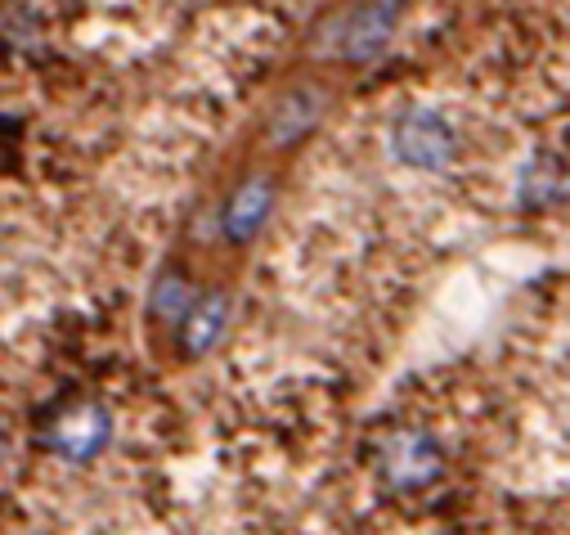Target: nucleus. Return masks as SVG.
Instances as JSON below:
<instances>
[{"instance_id": "f257e3e1", "label": "nucleus", "mask_w": 570, "mask_h": 535, "mask_svg": "<svg viewBox=\"0 0 570 535\" xmlns=\"http://www.w3.org/2000/svg\"><path fill=\"white\" fill-rule=\"evenodd\" d=\"M454 149H459L454 126L441 108H426V104L404 108L391 126V154L409 172H445L454 163Z\"/></svg>"}, {"instance_id": "f03ea898", "label": "nucleus", "mask_w": 570, "mask_h": 535, "mask_svg": "<svg viewBox=\"0 0 570 535\" xmlns=\"http://www.w3.org/2000/svg\"><path fill=\"white\" fill-rule=\"evenodd\" d=\"M377 473L391 490L400 495H413V490H426L441 473H445V450L432 432L422 428H400L382 441L377 450Z\"/></svg>"}, {"instance_id": "0eeeda50", "label": "nucleus", "mask_w": 570, "mask_h": 535, "mask_svg": "<svg viewBox=\"0 0 570 535\" xmlns=\"http://www.w3.org/2000/svg\"><path fill=\"white\" fill-rule=\"evenodd\" d=\"M521 198H525L530 207H548V203H557V198H561V163H552V158H534V163L525 167V176H521Z\"/></svg>"}, {"instance_id": "39448f33", "label": "nucleus", "mask_w": 570, "mask_h": 535, "mask_svg": "<svg viewBox=\"0 0 570 535\" xmlns=\"http://www.w3.org/2000/svg\"><path fill=\"white\" fill-rule=\"evenodd\" d=\"M269 185L265 181H247L238 194H234V203H229V212H225V234L229 239H252L261 225H265V212H269Z\"/></svg>"}, {"instance_id": "20e7f679", "label": "nucleus", "mask_w": 570, "mask_h": 535, "mask_svg": "<svg viewBox=\"0 0 570 535\" xmlns=\"http://www.w3.org/2000/svg\"><path fill=\"white\" fill-rule=\"evenodd\" d=\"M225 320H229V298L225 293H207V298H194L180 329H185V351L203 356L207 347H216V338L225 333Z\"/></svg>"}, {"instance_id": "1a4fd4ad", "label": "nucleus", "mask_w": 570, "mask_h": 535, "mask_svg": "<svg viewBox=\"0 0 570 535\" xmlns=\"http://www.w3.org/2000/svg\"><path fill=\"white\" fill-rule=\"evenodd\" d=\"M6 455H10V441H6V437H0V464H6Z\"/></svg>"}, {"instance_id": "423d86ee", "label": "nucleus", "mask_w": 570, "mask_h": 535, "mask_svg": "<svg viewBox=\"0 0 570 535\" xmlns=\"http://www.w3.org/2000/svg\"><path fill=\"white\" fill-rule=\"evenodd\" d=\"M391 19H395V6H391V0H382V6H368V10L355 19V32H351L346 55H351V59H368V55H373V50L386 41Z\"/></svg>"}, {"instance_id": "7ed1b4c3", "label": "nucleus", "mask_w": 570, "mask_h": 535, "mask_svg": "<svg viewBox=\"0 0 570 535\" xmlns=\"http://www.w3.org/2000/svg\"><path fill=\"white\" fill-rule=\"evenodd\" d=\"M108 441H112V415H108L104 406H95V400H77V406L63 410V415L50 424V432H46V446H50L59 459H68V464H90V459H99V455L108 450Z\"/></svg>"}, {"instance_id": "6e6552de", "label": "nucleus", "mask_w": 570, "mask_h": 535, "mask_svg": "<svg viewBox=\"0 0 570 535\" xmlns=\"http://www.w3.org/2000/svg\"><path fill=\"white\" fill-rule=\"evenodd\" d=\"M189 302H194V289H189L185 280H163V284H158V293H154V311H158L163 320H171V324H180V320H185Z\"/></svg>"}]
</instances>
